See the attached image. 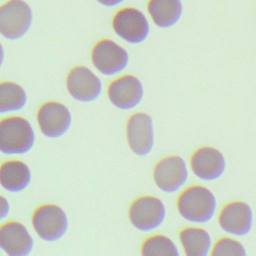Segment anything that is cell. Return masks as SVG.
<instances>
[{
	"mask_svg": "<svg viewBox=\"0 0 256 256\" xmlns=\"http://www.w3.org/2000/svg\"><path fill=\"white\" fill-rule=\"evenodd\" d=\"M176 207L180 216L194 224H204L213 219L217 211L214 193L203 185H191L178 196Z\"/></svg>",
	"mask_w": 256,
	"mask_h": 256,
	"instance_id": "1",
	"label": "cell"
},
{
	"mask_svg": "<svg viewBox=\"0 0 256 256\" xmlns=\"http://www.w3.org/2000/svg\"><path fill=\"white\" fill-rule=\"evenodd\" d=\"M35 134L31 124L23 117L11 116L0 120V152L13 155L31 150Z\"/></svg>",
	"mask_w": 256,
	"mask_h": 256,
	"instance_id": "2",
	"label": "cell"
},
{
	"mask_svg": "<svg viewBox=\"0 0 256 256\" xmlns=\"http://www.w3.org/2000/svg\"><path fill=\"white\" fill-rule=\"evenodd\" d=\"M30 6L23 0H8L0 5V34L9 40L23 37L32 24Z\"/></svg>",
	"mask_w": 256,
	"mask_h": 256,
	"instance_id": "3",
	"label": "cell"
},
{
	"mask_svg": "<svg viewBox=\"0 0 256 256\" xmlns=\"http://www.w3.org/2000/svg\"><path fill=\"white\" fill-rule=\"evenodd\" d=\"M188 167L178 155H170L159 160L153 169V180L163 192L173 194L180 191L187 183Z\"/></svg>",
	"mask_w": 256,
	"mask_h": 256,
	"instance_id": "4",
	"label": "cell"
},
{
	"mask_svg": "<svg viewBox=\"0 0 256 256\" xmlns=\"http://www.w3.org/2000/svg\"><path fill=\"white\" fill-rule=\"evenodd\" d=\"M32 226L38 236L48 242H54L64 236L68 229L66 213L57 205L44 204L33 213Z\"/></svg>",
	"mask_w": 256,
	"mask_h": 256,
	"instance_id": "5",
	"label": "cell"
},
{
	"mask_svg": "<svg viewBox=\"0 0 256 256\" xmlns=\"http://www.w3.org/2000/svg\"><path fill=\"white\" fill-rule=\"evenodd\" d=\"M131 224L140 231L149 232L162 225L166 217L164 203L155 196H142L132 202L128 211Z\"/></svg>",
	"mask_w": 256,
	"mask_h": 256,
	"instance_id": "6",
	"label": "cell"
},
{
	"mask_svg": "<svg viewBox=\"0 0 256 256\" xmlns=\"http://www.w3.org/2000/svg\"><path fill=\"white\" fill-rule=\"evenodd\" d=\"M114 32L131 44L146 40L149 35V22L142 11L134 7H124L118 10L112 19Z\"/></svg>",
	"mask_w": 256,
	"mask_h": 256,
	"instance_id": "7",
	"label": "cell"
},
{
	"mask_svg": "<svg viewBox=\"0 0 256 256\" xmlns=\"http://www.w3.org/2000/svg\"><path fill=\"white\" fill-rule=\"evenodd\" d=\"M94 67L103 75H116L122 72L129 62L127 51L110 39L98 41L91 52Z\"/></svg>",
	"mask_w": 256,
	"mask_h": 256,
	"instance_id": "8",
	"label": "cell"
},
{
	"mask_svg": "<svg viewBox=\"0 0 256 256\" xmlns=\"http://www.w3.org/2000/svg\"><path fill=\"white\" fill-rule=\"evenodd\" d=\"M218 224L227 234L237 237L250 233L254 223L251 206L244 201H232L224 205L218 214Z\"/></svg>",
	"mask_w": 256,
	"mask_h": 256,
	"instance_id": "9",
	"label": "cell"
},
{
	"mask_svg": "<svg viewBox=\"0 0 256 256\" xmlns=\"http://www.w3.org/2000/svg\"><path fill=\"white\" fill-rule=\"evenodd\" d=\"M192 173L202 181H214L223 176L226 160L222 152L211 146H203L193 152L189 160Z\"/></svg>",
	"mask_w": 256,
	"mask_h": 256,
	"instance_id": "10",
	"label": "cell"
},
{
	"mask_svg": "<svg viewBox=\"0 0 256 256\" xmlns=\"http://www.w3.org/2000/svg\"><path fill=\"white\" fill-rule=\"evenodd\" d=\"M126 137L130 149L139 156L148 155L154 146L153 119L150 115L137 112L126 124Z\"/></svg>",
	"mask_w": 256,
	"mask_h": 256,
	"instance_id": "11",
	"label": "cell"
},
{
	"mask_svg": "<svg viewBox=\"0 0 256 256\" xmlns=\"http://www.w3.org/2000/svg\"><path fill=\"white\" fill-rule=\"evenodd\" d=\"M37 122L44 136L58 138L69 130L71 114L69 109L62 103L50 101L42 104L38 109Z\"/></svg>",
	"mask_w": 256,
	"mask_h": 256,
	"instance_id": "12",
	"label": "cell"
},
{
	"mask_svg": "<svg viewBox=\"0 0 256 256\" xmlns=\"http://www.w3.org/2000/svg\"><path fill=\"white\" fill-rule=\"evenodd\" d=\"M66 88L69 94L80 102L96 100L102 92L101 80L87 67H74L67 75Z\"/></svg>",
	"mask_w": 256,
	"mask_h": 256,
	"instance_id": "13",
	"label": "cell"
},
{
	"mask_svg": "<svg viewBox=\"0 0 256 256\" xmlns=\"http://www.w3.org/2000/svg\"><path fill=\"white\" fill-rule=\"evenodd\" d=\"M107 94L114 106L122 110H129L140 104L144 95V89L138 78L125 74L109 84Z\"/></svg>",
	"mask_w": 256,
	"mask_h": 256,
	"instance_id": "14",
	"label": "cell"
},
{
	"mask_svg": "<svg viewBox=\"0 0 256 256\" xmlns=\"http://www.w3.org/2000/svg\"><path fill=\"white\" fill-rule=\"evenodd\" d=\"M33 248V238L27 228L18 221L0 226V249L10 256L28 255Z\"/></svg>",
	"mask_w": 256,
	"mask_h": 256,
	"instance_id": "15",
	"label": "cell"
},
{
	"mask_svg": "<svg viewBox=\"0 0 256 256\" xmlns=\"http://www.w3.org/2000/svg\"><path fill=\"white\" fill-rule=\"evenodd\" d=\"M31 181V172L27 164L12 159L0 165V185L7 191L18 193L28 187Z\"/></svg>",
	"mask_w": 256,
	"mask_h": 256,
	"instance_id": "16",
	"label": "cell"
},
{
	"mask_svg": "<svg viewBox=\"0 0 256 256\" xmlns=\"http://www.w3.org/2000/svg\"><path fill=\"white\" fill-rule=\"evenodd\" d=\"M179 241L187 256H207L213 247L209 232L202 227L183 228L179 232Z\"/></svg>",
	"mask_w": 256,
	"mask_h": 256,
	"instance_id": "17",
	"label": "cell"
},
{
	"mask_svg": "<svg viewBox=\"0 0 256 256\" xmlns=\"http://www.w3.org/2000/svg\"><path fill=\"white\" fill-rule=\"evenodd\" d=\"M147 11L156 26L169 28L179 21L183 7L180 0H148Z\"/></svg>",
	"mask_w": 256,
	"mask_h": 256,
	"instance_id": "18",
	"label": "cell"
},
{
	"mask_svg": "<svg viewBox=\"0 0 256 256\" xmlns=\"http://www.w3.org/2000/svg\"><path fill=\"white\" fill-rule=\"evenodd\" d=\"M27 102L25 90L17 83L0 82V113H9L21 110Z\"/></svg>",
	"mask_w": 256,
	"mask_h": 256,
	"instance_id": "19",
	"label": "cell"
},
{
	"mask_svg": "<svg viewBox=\"0 0 256 256\" xmlns=\"http://www.w3.org/2000/svg\"><path fill=\"white\" fill-rule=\"evenodd\" d=\"M141 254L144 256H178L180 253L176 244L169 237L154 234L142 243Z\"/></svg>",
	"mask_w": 256,
	"mask_h": 256,
	"instance_id": "20",
	"label": "cell"
},
{
	"mask_svg": "<svg viewBox=\"0 0 256 256\" xmlns=\"http://www.w3.org/2000/svg\"><path fill=\"white\" fill-rule=\"evenodd\" d=\"M210 254L213 256H245L247 252L240 241L231 237H222L213 244Z\"/></svg>",
	"mask_w": 256,
	"mask_h": 256,
	"instance_id": "21",
	"label": "cell"
},
{
	"mask_svg": "<svg viewBox=\"0 0 256 256\" xmlns=\"http://www.w3.org/2000/svg\"><path fill=\"white\" fill-rule=\"evenodd\" d=\"M9 210H10V205L8 200L4 196L0 195V221L5 217H7V215L9 214Z\"/></svg>",
	"mask_w": 256,
	"mask_h": 256,
	"instance_id": "22",
	"label": "cell"
},
{
	"mask_svg": "<svg viewBox=\"0 0 256 256\" xmlns=\"http://www.w3.org/2000/svg\"><path fill=\"white\" fill-rule=\"evenodd\" d=\"M100 4L107 6V7H113L116 5H119L120 3H122L124 0H97Z\"/></svg>",
	"mask_w": 256,
	"mask_h": 256,
	"instance_id": "23",
	"label": "cell"
},
{
	"mask_svg": "<svg viewBox=\"0 0 256 256\" xmlns=\"http://www.w3.org/2000/svg\"><path fill=\"white\" fill-rule=\"evenodd\" d=\"M3 61H4V50H3L2 44L0 43V67L3 64Z\"/></svg>",
	"mask_w": 256,
	"mask_h": 256,
	"instance_id": "24",
	"label": "cell"
}]
</instances>
